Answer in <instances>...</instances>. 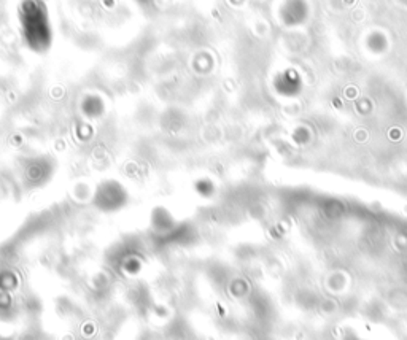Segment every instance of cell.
Masks as SVG:
<instances>
[{
  "label": "cell",
  "mask_w": 407,
  "mask_h": 340,
  "mask_svg": "<svg viewBox=\"0 0 407 340\" xmlns=\"http://www.w3.org/2000/svg\"><path fill=\"white\" fill-rule=\"evenodd\" d=\"M109 199H110V202H109L107 210H116L120 207V205L122 207V204H125L126 194L122 193V188L120 185H116L115 181H105L104 185L99 188L96 202L104 209Z\"/></svg>",
  "instance_id": "6da1fadb"
}]
</instances>
